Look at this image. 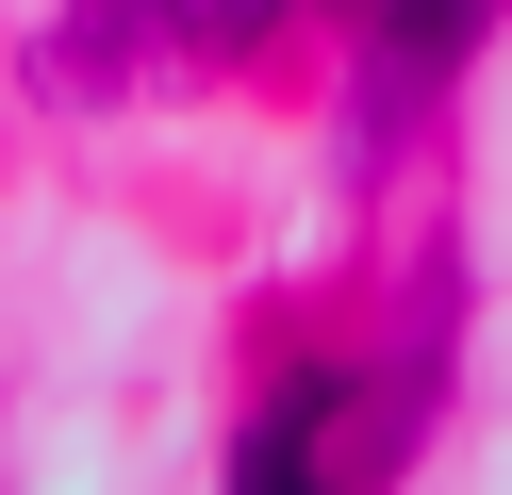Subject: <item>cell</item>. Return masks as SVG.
Returning <instances> with one entry per match:
<instances>
[{
	"label": "cell",
	"mask_w": 512,
	"mask_h": 495,
	"mask_svg": "<svg viewBox=\"0 0 512 495\" xmlns=\"http://www.w3.org/2000/svg\"><path fill=\"white\" fill-rule=\"evenodd\" d=\"M265 17H281V0H83V33L50 50V83L100 99V83H133L149 50H166V66H232V50H265Z\"/></svg>",
	"instance_id": "1"
},
{
	"label": "cell",
	"mask_w": 512,
	"mask_h": 495,
	"mask_svg": "<svg viewBox=\"0 0 512 495\" xmlns=\"http://www.w3.org/2000/svg\"><path fill=\"white\" fill-rule=\"evenodd\" d=\"M331 413H347L331 380H281L265 413H248V462H232V495H331Z\"/></svg>",
	"instance_id": "2"
},
{
	"label": "cell",
	"mask_w": 512,
	"mask_h": 495,
	"mask_svg": "<svg viewBox=\"0 0 512 495\" xmlns=\"http://www.w3.org/2000/svg\"><path fill=\"white\" fill-rule=\"evenodd\" d=\"M479 33V0H397V66H446Z\"/></svg>",
	"instance_id": "3"
}]
</instances>
